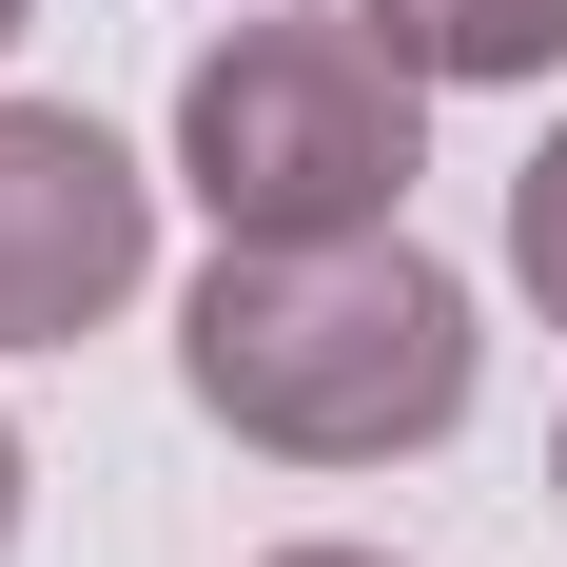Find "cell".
<instances>
[{"label":"cell","instance_id":"cell-1","mask_svg":"<svg viewBox=\"0 0 567 567\" xmlns=\"http://www.w3.org/2000/svg\"><path fill=\"white\" fill-rule=\"evenodd\" d=\"M176 372L275 470H392V451H431L470 411V293L411 255V216H372V235H216V275L176 313Z\"/></svg>","mask_w":567,"mask_h":567},{"label":"cell","instance_id":"cell-2","mask_svg":"<svg viewBox=\"0 0 567 567\" xmlns=\"http://www.w3.org/2000/svg\"><path fill=\"white\" fill-rule=\"evenodd\" d=\"M176 176L216 235H372L431 176V79L392 59V20H235L176 79Z\"/></svg>","mask_w":567,"mask_h":567},{"label":"cell","instance_id":"cell-3","mask_svg":"<svg viewBox=\"0 0 567 567\" xmlns=\"http://www.w3.org/2000/svg\"><path fill=\"white\" fill-rule=\"evenodd\" d=\"M157 275V176L79 99H0V352H79Z\"/></svg>","mask_w":567,"mask_h":567},{"label":"cell","instance_id":"cell-4","mask_svg":"<svg viewBox=\"0 0 567 567\" xmlns=\"http://www.w3.org/2000/svg\"><path fill=\"white\" fill-rule=\"evenodd\" d=\"M411 79H548L567 59V0H372Z\"/></svg>","mask_w":567,"mask_h":567},{"label":"cell","instance_id":"cell-5","mask_svg":"<svg viewBox=\"0 0 567 567\" xmlns=\"http://www.w3.org/2000/svg\"><path fill=\"white\" fill-rule=\"evenodd\" d=\"M509 275L548 293V333H567V117H548V157L509 176Z\"/></svg>","mask_w":567,"mask_h":567},{"label":"cell","instance_id":"cell-6","mask_svg":"<svg viewBox=\"0 0 567 567\" xmlns=\"http://www.w3.org/2000/svg\"><path fill=\"white\" fill-rule=\"evenodd\" d=\"M0 548H20V431H0Z\"/></svg>","mask_w":567,"mask_h":567},{"label":"cell","instance_id":"cell-7","mask_svg":"<svg viewBox=\"0 0 567 567\" xmlns=\"http://www.w3.org/2000/svg\"><path fill=\"white\" fill-rule=\"evenodd\" d=\"M275 567H392V548H275Z\"/></svg>","mask_w":567,"mask_h":567},{"label":"cell","instance_id":"cell-8","mask_svg":"<svg viewBox=\"0 0 567 567\" xmlns=\"http://www.w3.org/2000/svg\"><path fill=\"white\" fill-rule=\"evenodd\" d=\"M20 20H40V0H0V40H20Z\"/></svg>","mask_w":567,"mask_h":567},{"label":"cell","instance_id":"cell-9","mask_svg":"<svg viewBox=\"0 0 567 567\" xmlns=\"http://www.w3.org/2000/svg\"><path fill=\"white\" fill-rule=\"evenodd\" d=\"M548 489H567V431H548Z\"/></svg>","mask_w":567,"mask_h":567}]
</instances>
